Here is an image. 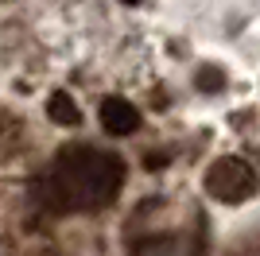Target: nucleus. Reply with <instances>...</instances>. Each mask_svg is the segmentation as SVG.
Returning <instances> with one entry per match:
<instances>
[{
  "label": "nucleus",
  "instance_id": "2",
  "mask_svg": "<svg viewBox=\"0 0 260 256\" xmlns=\"http://www.w3.org/2000/svg\"><path fill=\"white\" fill-rule=\"evenodd\" d=\"M210 194L217 202H245L252 190V171L241 155H221V159L210 167V179H206Z\"/></svg>",
  "mask_w": 260,
  "mask_h": 256
},
{
  "label": "nucleus",
  "instance_id": "6",
  "mask_svg": "<svg viewBox=\"0 0 260 256\" xmlns=\"http://www.w3.org/2000/svg\"><path fill=\"white\" fill-rule=\"evenodd\" d=\"M194 74H198V89H202V93H210V89H214V70H210V66H198V70H194Z\"/></svg>",
  "mask_w": 260,
  "mask_h": 256
},
{
  "label": "nucleus",
  "instance_id": "3",
  "mask_svg": "<svg viewBox=\"0 0 260 256\" xmlns=\"http://www.w3.org/2000/svg\"><path fill=\"white\" fill-rule=\"evenodd\" d=\"M101 128H105L109 136H132L136 128H140V120L132 117L124 105H117V101H109L105 109H101Z\"/></svg>",
  "mask_w": 260,
  "mask_h": 256
},
{
  "label": "nucleus",
  "instance_id": "7",
  "mask_svg": "<svg viewBox=\"0 0 260 256\" xmlns=\"http://www.w3.org/2000/svg\"><path fill=\"white\" fill-rule=\"evenodd\" d=\"M8 4H12V0H8Z\"/></svg>",
  "mask_w": 260,
  "mask_h": 256
},
{
  "label": "nucleus",
  "instance_id": "4",
  "mask_svg": "<svg viewBox=\"0 0 260 256\" xmlns=\"http://www.w3.org/2000/svg\"><path fill=\"white\" fill-rule=\"evenodd\" d=\"M47 113H51L54 120H66V124H74L78 120V105L70 93H51L47 97Z\"/></svg>",
  "mask_w": 260,
  "mask_h": 256
},
{
  "label": "nucleus",
  "instance_id": "1",
  "mask_svg": "<svg viewBox=\"0 0 260 256\" xmlns=\"http://www.w3.org/2000/svg\"><path fill=\"white\" fill-rule=\"evenodd\" d=\"M120 182H124V167L109 148L70 144L39 163L20 182V194L51 221H62L66 213H86L117 202Z\"/></svg>",
  "mask_w": 260,
  "mask_h": 256
},
{
  "label": "nucleus",
  "instance_id": "5",
  "mask_svg": "<svg viewBox=\"0 0 260 256\" xmlns=\"http://www.w3.org/2000/svg\"><path fill=\"white\" fill-rule=\"evenodd\" d=\"M144 163H148L152 171H163V167L175 163V151H144Z\"/></svg>",
  "mask_w": 260,
  "mask_h": 256
}]
</instances>
